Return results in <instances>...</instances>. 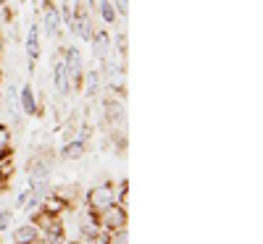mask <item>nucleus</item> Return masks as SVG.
<instances>
[{"mask_svg":"<svg viewBox=\"0 0 263 244\" xmlns=\"http://www.w3.org/2000/svg\"><path fill=\"white\" fill-rule=\"evenodd\" d=\"M53 168H55V160H53V152H48V150L34 152L27 160V181H29V189L34 194H42V197L48 194L50 179H53Z\"/></svg>","mask_w":263,"mask_h":244,"instance_id":"obj_1","label":"nucleus"},{"mask_svg":"<svg viewBox=\"0 0 263 244\" xmlns=\"http://www.w3.org/2000/svg\"><path fill=\"white\" fill-rule=\"evenodd\" d=\"M114 202H116L114 181H100V184L90 187L87 194H84V208L92 210V213H100V210H105L108 205H114Z\"/></svg>","mask_w":263,"mask_h":244,"instance_id":"obj_2","label":"nucleus"},{"mask_svg":"<svg viewBox=\"0 0 263 244\" xmlns=\"http://www.w3.org/2000/svg\"><path fill=\"white\" fill-rule=\"evenodd\" d=\"M98 220H100V226H103L105 231L114 234V231L126 229V223H129V210H126V205L114 202V205H108L105 210L98 213Z\"/></svg>","mask_w":263,"mask_h":244,"instance_id":"obj_3","label":"nucleus"},{"mask_svg":"<svg viewBox=\"0 0 263 244\" xmlns=\"http://www.w3.org/2000/svg\"><path fill=\"white\" fill-rule=\"evenodd\" d=\"M63 63H66V71H69V79H71V90L79 92L82 90V76H84V58H82V50L77 45H69L63 50Z\"/></svg>","mask_w":263,"mask_h":244,"instance_id":"obj_4","label":"nucleus"},{"mask_svg":"<svg viewBox=\"0 0 263 244\" xmlns=\"http://www.w3.org/2000/svg\"><path fill=\"white\" fill-rule=\"evenodd\" d=\"M24 50H27V69H29V74H34L37 63H40V53H42V32H40L37 21H29V27H27Z\"/></svg>","mask_w":263,"mask_h":244,"instance_id":"obj_5","label":"nucleus"},{"mask_svg":"<svg viewBox=\"0 0 263 244\" xmlns=\"http://www.w3.org/2000/svg\"><path fill=\"white\" fill-rule=\"evenodd\" d=\"M61 27H63L61 8L53 3V0H45V3H42V32H45L48 39H58Z\"/></svg>","mask_w":263,"mask_h":244,"instance_id":"obj_6","label":"nucleus"},{"mask_svg":"<svg viewBox=\"0 0 263 244\" xmlns=\"http://www.w3.org/2000/svg\"><path fill=\"white\" fill-rule=\"evenodd\" d=\"M103 116L105 121L111 124L114 129H124V118H126V108H124V95H116L111 92V97H105L103 103Z\"/></svg>","mask_w":263,"mask_h":244,"instance_id":"obj_7","label":"nucleus"},{"mask_svg":"<svg viewBox=\"0 0 263 244\" xmlns=\"http://www.w3.org/2000/svg\"><path fill=\"white\" fill-rule=\"evenodd\" d=\"M18 110H21L24 116H29V118L42 116L37 92H34V87H32L29 82H24V84H21V90H18Z\"/></svg>","mask_w":263,"mask_h":244,"instance_id":"obj_8","label":"nucleus"},{"mask_svg":"<svg viewBox=\"0 0 263 244\" xmlns=\"http://www.w3.org/2000/svg\"><path fill=\"white\" fill-rule=\"evenodd\" d=\"M90 45H92V55H95V60L105 63L108 58H111V50H114L111 32H108L105 27L95 29V32H92V39H90Z\"/></svg>","mask_w":263,"mask_h":244,"instance_id":"obj_9","label":"nucleus"},{"mask_svg":"<svg viewBox=\"0 0 263 244\" xmlns=\"http://www.w3.org/2000/svg\"><path fill=\"white\" fill-rule=\"evenodd\" d=\"M87 147H90V145H87V137H74V139L61 145L58 158L66 160V163H77V160H82L84 155H87Z\"/></svg>","mask_w":263,"mask_h":244,"instance_id":"obj_10","label":"nucleus"},{"mask_svg":"<svg viewBox=\"0 0 263 244\" xmlns=\"http://www.w3.org/2000/svg\"><path fill=\"white\" fill-rule=\"evenodd\" d=\"M87 100H95L103 92V74L100 69H87L82 76V90H79Z\"/></svg>","mask_w":263,"mask_h":244,"instance_id":"obj_11","label":"nucleus"},{"mask_svg":"<svg viewBox=\"0 0 263 244\" xmlns=\"http://www.w3.org/2000/svg\"><path fill=\"white\" fill-rule=\"evenodd\" d=\"M77 223H79V241H87V239H92L103 226H100V220H98V213H92V210H82L79 213V220H77Z\"/></svg>","mask_w":263,"mask_h":244,"instance_id":"obj_12","label":"nucleus"},{"mask_svg":"<svg viewBox=\"0 0 263 244\" xmlns=\"http://www.w3.org/2000/svg\"><path fill=\"white\" fill-rule=\"evenodd\" d=\"M53 87L61 97H69L74 90H71V79H69V71H66V63L63 58H55L53 63Z\"/></svg>","mask_w":263,"mask_h":244,"instance_id":"obj_13","label":"nucleus"},{"mask_svg":"<svg viewBox=\"0 0 263 244\" xmlns=\"http://www.w3.org/2000/svg\"><path fill=\"white\" fill-rule=\"evenodd\" d=\"M11 241L13 244H37V241H42V236H40V229L32 220H27V223H18L11 231Z\"/></svg>","mask_w":263,"mask_h":244,"instance_id":"obj_14","label":"nucleus"},{"mask_svg":"<svg viewBox=\"0 0 263 244\" xmlns=\"http://www.w3.org/2000/svg\"><path fill=\"white\" fill-rule=\"evenodd\" d=\"M13 131L6 121H0V160H6V158H13Z\"/></svg>","mask_w":263,"mask_h":244,"instance_id":"obj_15","label":"nucleus"},{"mask_svg":"<svg viewBox=\"0 0 263 244\" xmlns=\"http://www.w3.org/2000/svg\"><path fill=\"white\" fill-rule=\"evenodd\" d=\"M58 199H63V202L66 205H69V208H74L77 205V197H79V189L74 187V184H58L55 189H50Z\"/></svg>","mask_w":263,"mask_h":244,"instance_id":"obj_16","label":"nucleus"},{"mask_svg":"<svg viewBox=\"0 0 263 244\" xmlns=\"http://www.w3.org/2000/svg\"><path fill=\"white\" fill-rule=\"evenodd\" d=\"M95 3H98L100 21H103L105 27H114V24H116V18H119V13H116L114 3H111V0H95Z\"/></svg>","mask_w":263,"mask_h":244,"instance_id":"obj_17","label":"nucleus"},{"mask_svg":"<svg viewBox=\"0 0 263 244\" xmlns=\"http://www.w3.org/2000/svg\"><path fill=\"white\" fill-rule=\"evenodd\" d=\"M11 229H13V210L0 208V236H3V231H11Z\"/></svg>","mask_w":263,"mask_h":244,"instance_id":"obj_18","label":"nucleus"},{"mask_svg":"<svg viewBox=\"0 0 263 244\" xmlns=\"http://www.w3.org/2000/svg\"><path fill=\"white\" fill-rule=\"evenodd\" d=\"M114 189H116V202L126 205V199H129V181L121 179L119 184H114Z\"/></svg>","mask_w":263,"mask_h":244,"instance_id":"obj_19","label":"nucleus"},{"mask_svg":"<svg viewBox=\"0 0 263 244\" xmlns=\"http://www.w3.org/2000/svg\"><path fill=\"white\" fill-rule=\"evenodd\" d=\"M111 241V231H105V229H100L92 239H87V241H82V244H108Z\"/></svg>","mask_w":263,"mask_h":244,"instance_id":"obj_20","label":"nucleus"},{"mask_svg":"<svg viewBox=\"0 0 263 244\" xmlns=\"http://www.w3.org/2000/svg\"><path fill=\"white\" fill-rule=\"evenodd\" d=\"M108 244H129V231H126V229L114 231V234H111V241H108Z\"/></svg>","mask_w":263,"mask_h":244,"instance_id":"obj_21","label":"nucleus"},{"mask_svg":"<svg viewBox=\"0 0 263 244\" xmlns=\"http://www.w3.org/2000/svg\"><path fill=\"white\" fill-rule=\"evenodd\" d=\"M29 197H32V189H29V187H27V189H21V192L16 194V208H18V210H24V205H27V199H29Z\"/></svg>","mask_w":263,"mask_h":244,"instance_id":"obj_22","label":"nucleus"},{"mask_svg":"<svg viewBox=\"0 0 263 244\" xmlns=\"http://www.w3.org/2000/svg\"><path fill=\"white\" fill-rule=\"evenodd\" d=\"M111 3H114V8H116L119 16H126L129 13V0H111Z\"/></svg>","mask_w":263,"mask_h":244,"instance_id":"obj_23","label":"nucleus"},{"mask_svg":"<svg viewBox=\"0 0 263 244\" xmlns=\"http://www.w3.org/2000/svg\"><path fill=\"white\" fill-rule=\"evenodd\" d=\"M3 48H6V42H3V34H0V58H3Z\"/></svg>","mask_w":263,"mask_h":244,"instance_id":"obj_24","label":"nucleus"},{"mask_svg":"<svg viewBox=\"0 0 263 244\" xmlns=\"http://www.w3.org/2000/svg\"><path fill=\"white\" fill-rule=\"evenodd\" d=\"M63 244H82V241H79V239H66Z\"/></svg>","mask_w":263,"mask_h":244,"instance_id":"obj_25","label":"nucleus"},{"mask_svg":"<svg viewBox=\"0 0 263 244\" xmlns=\"http://www.w3.org/2000/svg\"><path fill=\"white\" fill-rule=\"evenodd\" d=\"M0 87H3V69H0Z\"/></svg>","mask_w":263,"mask_h":244,"instance_id":"obj_26","label":"nucleus"},{"mask_svg":"<svg viewBox=\"0 0 263 244\" xmlns=\"http://www.w3.org/2000/svg\"><path fill=\"white\" fill-rule=\"evenodd\" d=\"M6 3H8V0H0V8H6Z\"/></svg>","mask_w":263,"mask_h":244,"instance_id":"obj_27","label":"nucleus"},{"mask_svg":"<svg viewBox=\"0 0 263 244\" xmlns=\"http://www.w3.org/2000/svg\"><path fill=\"white\" fill-rule=\"evenodd\" d=\"M0 244H3V236H0Z\"/></svg>","mask_w":263,"mask_h":244,"instance_id":"obj_28","label":"nucleus"},{"mask_svg":"<svg viewBox=\"0 0 263 244\" xmlns=\"http://www.w3.org/2000/svg\"><path fill=\"white\" fill-rule=\"evenodd\" d=\"M37 244H45V241H37Z\"/></svg>","mask_w":263,"mask_h":244,"instance_id":"obj_29","label":"nucleus"}]
</instances>
